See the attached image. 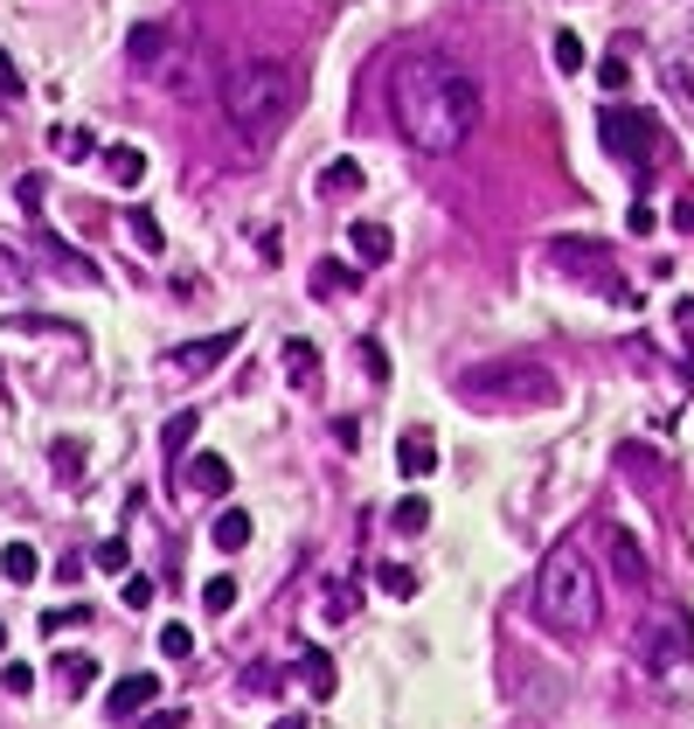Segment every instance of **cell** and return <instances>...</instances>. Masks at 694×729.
Returning <instances> with one entry per match:
<instances>
[{"label":"cell","mask_w":694,"mask_h":729,"mask_svg":"<svg viewBox=\"0 0 694 729\" xmlns=\"http://www.w3.org/2000/svg\"><path fill=\"white\" fill-rule=\"evenodd\" d=\"M390 119L417 153H438L445 161V153H458L479 133L486 91L458 57H445V49H410L390 70Z\"/></svg>","instance_id":"obj_1"},{"label":"cell","mask_w":694,"mask_h":729,"mask_svg":"<svg viewBox=\"0 0 694 729\" xmlns=\"http://www.w3.org/2000/svg\"><path fill=\"white\" fill-rule=\"evenodd\" d=\"M216 97H222L229 133H237L244 146H265V140L286 133L292 112H299V70L278 63V57H250V63H237L216 84Z\"/></svg>","instance_id":"obj_2"},{"label":"cell","mask_w":694,"mask_h":729,"mask_svg":"<svg viewBox=\"0 0 694 729\" xmlns=\"http://www.w3.org/2000/svg\"><path fill=\"white\" fill-rule=\"evenodd\" d=\"M535 618L570 646H583L604 625V584H598V569H590V556L577 542H556L542 556V569H535Z\"/></svg>","instance_id":"obj_3"},{"label":"cell","mask_w":694,"mask_h":729,"mask_svg":"<svg viewBox=\"0 0 694 729\" xmlns=\"http://www.w3.org/2000/svg\"><path fill=\"white\" fill-rule=\"evenodd\" d=\"M458 397L473 410H542L562 397V382L542 361H479V369L458 376Z\"/></svg>","instance_id":"obj_4"},{"label":"cell","mask_w":694,"mask_h":729,"mask_svg":"<svg viewBox=\"0 0 694 729\" xmlns=\"http://www.w3.org/2000/svg\"><path fill=\"white\" fill-rule=\"evenodd\" d=\"M632 639H639V667H646L653 681H666V688L694 681V618H687L681 605H660V612H646Z\"/></svg>","instance_id":"obj_5"},{"label":"cell","mask_w":694,"mask_h":729,"mask_svg":"<svg viewBox=\"0 0 694 729\" xmlns=\"http://www.w3.org/2000/svg\"><path fill=\"white\" fill-rule=\"evenodd\" d=\"M598 140H604V153H611L625 174H653V167L674 161V140H666V125H660L653 112H632V104H611V112L598 119Z\"/></svg>","instance_id":"obj_6"},{"label":"cell","mask_w":694,"mask_h":729,"mask_svg":"<svg viewBox=\"0 0 694 729\" xmlns=\"http://www.w3.org/2000/svg\"><path fill=\"white\" fill-rule=\"evenodd\" d=\"M604 569L619 591H653V556L632 528H604Z\"/></svg>","instance_id":"obj_7"},{"label":"cell","mask_w":694,"mask_h":729,"mask_svg":"<svg viewBox=\"0 0 694 729\" xmlns=\"http://www.w3.org/2000/svg\"><path fill=\"white\" fill-rule=\"evenodd\" d=\"M237 341H244L237 327L201 333V341H182V348H167V369H174V376H209L216 361H229V355H237Z\"/></svg>","instance_id":"obj_8"},{"label":"cell","mask_w":694,"mask_h":729,"mask_svg":"<svg viewBox=\"0 0 694 729\" xmlns=\"http://www.w3.org/2000/svg\"><path fill=\"white\" fill-rule=\"evenodd\" d=\"M160 84H167L174 97H209V91H216L209 57H201L195 42H174V57H167V70H160Z\"/></svg>","instance_id":"obj_9"},{"label":"cell","mask_w":694,"mask_h":729,"mask_svg":"<svg viewBox=\"0 0 694 729\" xmlns=\"http://www.w3.org/2000/svg\"><path fill=\"white\" fill-rule=\"evenodd\" d=\"M229 486H237V473H229L222 452H195V459L182 465V493H188V501H222Z\"/></svg>","instance_id":"obj_10"},{"label":"cell","mask_w":694,"mask_h":729,"mask_svg":"<svg viewBox=\"0 0 694 729\" xmlns=\"http://www.w3.org/2000/svg\"><path fill=\"white\" fill-rule=\"evenodd\" d=\"M153 701H160V674H125V681H112V695H105V716L112 722H139Z\"/></svg>","instance_id":"obj_11"},{"label":"cell","mask_w":694,"mask_h":729,"mask_svg":"<svg viewBox=\"0 0 694 729\" xmlns=\"http://www.w3.org/2000/svg\"><path fill=\"white\" fill-rule=\"evenodd\" d=\"M167 57H174V35L160 29V21H139L133 42H125V63L146 70V76H160V70H167Z\"/></svg>","instance_id":"obj_12"},{"label":"cell","mask_w":694,"mask_h":729,"mask_svg":"<svg viewBox=\"0 0 694 729\" xmlns=\"http://www.w3.org/2000/svg\"><path fill=\"white\" fill-rule=\"evenodd\" d=\"M348 250H354V265L375 271V265H390V257H396V237H390V223H369L362 216V223L348 229Z\"/></svg>","instance_id":"obj_13"},{"label":"cell","mask_w":694,"mask_h":729,"mask_svg":"<svg viewBox=\"0 0 694 729\" xmlns=\"http://www.w3.org/2000/svg\"><path fill=\"white\" fill-rule=\"evenodd\" d=\"M396 465H403V480H431V473H438V438H431L424 424L403 431L396 438Z\"/></svg>","instance_id":"obj_14"},{"label":"cell","mask_w":694,"mask_h":729,"mask_svg":"<svg viewBox=\"0 0 694 729\" xmlns=\"http://www.w3.org/2000/svg\"><path fill=\"white\" fill-rule=\"evenodd\" d=\"M250 535H257V528H250V514H244V507H222V514H216V528H209V542H216L222 556L250 550Z\"/></svg>","instance_id":"obj_15"},{"label":"cell","mask_w":694,"mask_h":729,"mask_svg":"<svg viewBox=\"0 0 694 729\" xmlns=\"http://www.w3.org/2000/svg\"><path fill=\"white\" fill-rule=\"evenodd\" d=\"M0 577H8V584H35L42 577V550H35V542H8V550H0Z\"/></svg>","instance_id":"obj_16"},{"label":"cell","mask_w":694,"mask_h":729,"mask_svg":"<svg viewBox=\"0 0 694 729\" xmlns=\"http://www.w3.org/2000/svg\"><path fill=\"white\" fill-rule=\"evenodd\" d=\"M299 681L313 688V701H333V688H341V674H333V660L320 654V646H305V660H299Z\"/></svg>","instance_id":"obj_17"},{"label":"cell","mask_w":694,"mask_h":729,"mask_svg":"<svg viewBox=\"0 0 694 729\" xmlns=\"http://www.w3.org/2000/svg\"><path fill=\"white\" fill-rule=\"evenodd\" d=\"M105 174L118 188H139L146 181V146H105Z\"/></svg>","instance_id":"obj_18"},{"label":"cell","mask_w":694,"mask_h":729,"mask_svg":"<svg viewBox=\"0 0 694 729\" xmlns=\"http://www.w3.org/2000/svg\"><path fill=\"white\" fill-rule=\"evenodd\" d=\"M286 382L292 389H313L320 382V348L313 341H286Z\"/></svg>","instance_id":"obj_19"},{"label":"cell","mask_w":694,"mask_h":729,"mask_svg":"<svg viewBox=\"0 0 694 729\" xmlns=\"http://www.w3.org/2000/svg\"><path fill=\"white\" fill-rule=\"evenodd\" d=\"M125 229L139 237V250H146V257H160V250H167V229H160V216H153V208H139V202H133V208H125Z\"/></svg>","instance_id":"obj_20"},{"label":"cell","mask_w":694,"mask_h":729,"mask_svg":"<svg viewBox=\"0 0 694 729\" xmlns=\"http://www.w3.org/2000/svg\"><path fill=\"white\" fill-rule=\"evenodd\" d=\"M390 528L396 535H424L431 528V501H424V493H403V501L390 507Z\"/></svg>","instance_id":"obj_21"},{"label":"cell","mask_w":694,"mask_h":729,"mask_svg":"<svg viewBox=\"0 0 694 729\" xmlns=\"http://www.w3.org/2000/svg\"><path fill=\"white\" fill-rule=\"evenodd\" d=\"M56 681H63V695H84V688L97 681V660H91V654H63V660H56Z\"/></svg>","instance_id":"obj_22"},{"label":"cell","mask_w":694,"mask_h":729,"mask_svg":"<svg viewBox=\"0 0 694 729\" xmlns=\"http://www.w3.org/2000/svg\"><path fill=\"white\" fill-rule=\"evenodd\" d=\"M195 424H201L195 410H174L167 424H160V452H167V459H182V452H188V438H195Z\"/></svg>","instance_id":"obj_23"},{"label":"cell","mask_w":694,"mask_h":729,"mask_svg":"<svg viewBox=\"0 0 694 729\" xmlns=\"http://www.w3.org/2000/svg\"><path fill=\"white\" fill-rule=\"evenodd\" d=\"M49 465H56L63 486H76L84 480V445H76V438H56V445H49Z\"/></svg>","instance_id":"obj_24"},{"label":"cell","mask_w":694,"mask_h":729,"mask_svg":"<svg viewBox=\"0 0 694 729\" xmlns=\"http://www.w3.org/2000/svg\"><path fill=\"white\" fill-rule=\"evenodd\" d=\"M354 188H362V161H327L320 195H354Z\"/></svg>","instance_id":"obj_25"},{"label":"cell","mask_w":694,"mask_h":729,"mask_svg":"<svg viewBox=\"0 0 694 729\" xmlns=\"http://www.w3.org/2000/svg\"><path fill=\"white\" fill-rule=\"evenodd\" d=\"M375 584H382V597H417V569L410 563H375Z\"/></svg>","instance_id":"obj_26"},{"label":"cell","mask_w":694,"mask_h":729,"mask_svg":"<svg viewBox=\"0 0 694 729\" xmlns=\"http://www.w3.org/2000/svg\"><path fill=\"white\" fill-rule=\"evenodd\" d=\"M237 577H209V584H201V612H209V618H222V612H237Z\"/></svg>","instance_id":"obj_27"},{"label":"cell","mask_w":694,"mask_h":729,"mask_svg":"<svg viewBox=\"0 0 694 729\" xmlns=\"http://www.w3.org/2000/svg\"><path fill=\"white\" fill-rule=\"evenodd\" d=\"M49 146H56L63 161H84V153H91L97 140H91V125H56V133H49Z\"/></svg>","instance_id":"obj_28"},{"label":"cell","mask_w":694,"mask_h":729,"mask_svg":"<svg viewBox=\"0 0 694 729\" xmlns=\"http://www.w3.org/2000/svg\"><path fill=\"white\" fill-rule=\"evenodd\" d=\"M0 292H29V257L14 244H0Z\"/></svg>","instance_id":"obj_29"},{"label":"cell","mask_w":694,"mask_h":729,"mask_svg":"<svg viewBox=\"0 0 694 729\" xmlns=\"http://www.w3.org/2000/svg\"><path fill=\"white\" fill-rule=\"evenodd\" d=\"M91 563L105 569V577H125V569H133V550H125L118 535H105V542H97V550H91Z\"/></svg>","instance_id":"obj_30"},{"label":"cell","mask_w":694,"mask_h":729,"mask_svg":"<svg viewBox=\"0 0 694 729\" xmlns=\"http://www.w3.org/2000/svg\"><path fill=\"white\" fill-rule=\"evenodd\" d=\"M549 57H556V70H562V76H577V70H583V42H577L570 29H556V42H549Z\"/></svg>","instance_id":"obj_31"},{"label":"cell","mask_w":694,"mask_h":729,"mask_svg":"<svg viewBox=\"0 0 694 729\" xmlns=\"http://www.w3.org/2000/svg\"><path fill=\"white\" fill-rule=\"evenodd\" d=\"M76 625H91L84 605H56V612H42V633H49V639H56V633H76Z\"/></svg>","instance_id":"obj_32"},{"label":"cell","mask_w":694,"mask_h":729,"mask_svg":"<svg viewBox=\"0 0 694 729\" xmlns=\"http://www.w3.org/2000/svg\"><path fill=\"white\" fill-rule=\"evenodd\" d=\"M160 654L167 660H188L195 654V633H188V625H160Z\"/></svg>","instance_id":"obj_33"},{"label":"cell","mask_w":694,"mask_h":729,"mask_svg":"<svg viewBox=\"0 0 694 729\" xmlns=\"http://www.w3.org/2000/svg\"><path fill=\"white\" fill-rule=\"evenodd\" d=\"M0 688H8V695H35V667L29 660H8V667H0Z\"/></svg>","instance_id":"obj_34"},{"label":"cell","mask_w":694,"mask_h":729,"mask_svg":"<svg viewBox=\"0 0 694 729\" xmlns=\"http://www.w3.org/2000/svg\"><path fill=\"white\" fill-rule=\"evenodd\" d=\"M348 285H354L348 265H320V271H313V292H320V299H327V292H348Z\"/></svg>","instance_id":"obj_35"},{"label":"cell","mask_w":694,"mask_h":729,"mask_svg":"<svg viewBox=\"0 0 694 729\" xmlns=\"http://www.w3.org/2000/svg\"><path fill=\"white\" fill-rule=\"evenodd\" d=\"M0 97H29V76L14 70V57H8V49H0Z\"/></svg>","instance_id":"obj_36"},{"label":"cell","mask_w":694,"mask_h":729,"mask_svg":"<svg viewBox=\"0 0 694 729\" xmlns=\"http://www.w3.org/2000/svg\"><path fill=\"white\" fill-rule=\"evenodd\" d=\"M320 612H327V618H348V612H354V597H348V584H327V597H320Z\"/></svg>","instance_id":"obj_37"},{"label":"cell","mask_w":694,"mask_h":729,"mask_svg":"<svg viewBox=\"0 0 694 729\" xmlns=\"http://www.w3.org/2000/svg\"><path fill=\"white\" fill-rule=\"evenodd\" d=\"M362 369H369V382H390V355H382L375 341H362Z\"/></svg>","instance_id":"obj_38"},{"label":"cell","mask_w":694,"mask_h":729,"mask_svg":"<svg viewBox=\"0 0 694 729\" xmlns=\"http://www.w3.org/2000/svg\"><path fill=\"white\" fill-rule=\"evenodd\" d=\"M118 597H125L133 612H146V605H153V577H125V591H118Z\"/></svg>","instance_id":"obj_39"},{"label":"cell","mask_w":694,"mask_h":729,"mask_svg":"<svg viewBox=\"0 0 694 729\" xmlns=\"http://www.w3.org/2000/svg\"><path fill=\"white\" fill-rule=\"evenodd\" d=\"M188 722V709H146L139 716V729H182Z\"/></svg>","instance_id":"obj_40"},{"label":"cell","mask_w":694,"mask_h":729,"mask_svg":"<svg viewBox=\"0 0 694 729\" xmlns=\"http://www.w3.org/2000/svg\"><path fill=\"white\" fill-rule=\"evenodd\" d=\"M653 223H660V216H653V202H632V216H625L632 237H653Z\"/></svg>","instance_id":"obj_41"},{"label":"cell","mask_w":694,"mask_h":729,"mask_svg":"<svg viewBox=\"0 0 694 729\" xmlns=\"http://www.w3.org/2000/svg\"><path fill=\"white\" fill-rule=\"evenodd\" d=\"M674 229H681V237H694V188L674 195Z\"/></svg>","instance_id":"obj_42"},{"label":"cell","mask_w":694,"mask_h":729,"mask_svg":"<svg viewBox=\"0 0 694 729\" xmlns=\"http://www.w3.org/2000/svg\"><path fill=\"white\" fill-rule=\"evenodd\" d=\"M21 208H42V174H21V188H14Z\"/></svg>","instance_id":"obj_43"},{"label":"cell","mask_w":694,"mask_h":729,"mask_svg":"<svg viewBox=\"0 0 694 729\" xmlns=\"http://www.w3.org/2000/svg\"><path fill=\"white\" fill-rule=\"evenodd\" d=\"M674 320H681V341L694 348V299H681V306H674Z\"/></svg>","instance_id":"obj_44"},{"label":"cell","mask_w":694,"mask_h":729,"mask_svg":"<svg viewBox=\"0 0 694 729\" xmlns=\"http://www.w3.org/2000/svg\"><path fill=\"white\" fill-rule=\"evenodd\" d=\"M271 729H313V722H305V716H278Z\"/></svg>","instance_id":"obj_45"},{"label":"cell","mask_w":694,"mask_h":729,"mask_svg":"<svg viewBox=\"0 0 694 729\" xmlns=\"http://www.w3.org/2000/svg\"><path fill=\"white\" fill-rule=\"evenodd\" d=\"M0 654H8V625H0Z\"/></svg>","instance_id":"obj_46"}]
</instances>
